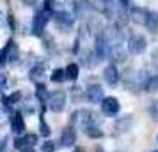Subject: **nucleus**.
Masks as SVG:
<instances>
[{
  "mask_svg": "<svg viewBox=\"0 0 158 152\" xmlns=\"http://www.w3.org/2000/svg\"><path fill=\"white\" fill-rule=\"evenodd\" d=\"M71 126L73 127H82V129H87L91 126H98L96 113H93L91 110H77L71 115Z\"/></svg>",
  "mask_w": 158,
  "mask_h": 152,
  "instance_id": "nucleus-1",
  "label": "nucleus"
},
{
  "mask_svg": "<svg viewBox=\"0 0 158 152\" xmlns=\"http://www.w3.org/2000/svg\"><path fill=\"white\" fill-rule=\"evenodd\" d=\"M101 36L105 37L108 48L123 46V43H124V30H123V27L115 25V23H112V25L105 27V29H103V32H101Z\"/></svg>",
  "mask_w": 158,
  "mask_h": 152,
  "instance_id": "nucleus-2",
  "label": "nucleus"
},
{
  "mask_svg": "<svg viewBox=\"0 0 158 152\" xmlns=\"http://www.w3.org/2000/svg\"><path fill=\"white\" fill-rule=\"evenodd\" d=\"M126 48H128V53H131V55H142L148 48V39L142 34H131L128 37Z\"/></svg>",
  "mask_w": 158,
  "mask_h": 152,
  "instance_id": "nucleus-3",
  "label": "nucleus"
},
{
  "mask_svg": "<svg viewBox=\"0 0 158 152\" xmlns=\"http://www.w3.org/2000/svg\"><path fill=\"white\" fill-rule=\"evenodd\" d=\"M50 13L48 11H44L43 7L37 9L34 18H32V34L34 36H41L43 34V30L46 29V23L50 21Z\"/></svg>",
  "mask_w": 158,
  "mask_h": 152,
  "instance_id": "nucleus-4",
  "label": "nucleus"
},
{
  "mask_svg": "<svg viewBox=\"0 0 158 152\" xmlns=\"http://www.w3.org/2000/svg\"><path fill=\"white\" fill-rule=\"evenodd\" d=\"M75 18L77 16L73 13H68V11H57L53 14V20H55V25L60 32H69L75 25Z\"/></svg>",
  "mask_w": 158,
  "mask_h": 152,
  "instance_id": "nucleus-5",
  "label": "nucleus"
},
{
  "mask_svg": "<svg viewBox=\"0 0 158 152\" xmlns=\"http://www.w3.org/2000/svg\"><path fill=\"white\" fill-rule=\"evenodd\" d=\"M149 9H146V7H131L130 9V21L131 23H135V25H144L146 27V23H148V18H149Z\"/></svg>",
  "mask_w": 158,
  "mask_h": 152,
  "instance_id": "nucleus-6",
  "label": "nucleus"
},
{
  "mask_svg": "<svg viewBox=\"0 0 158 152\" xmlns=\"http://www.w3.org/2000/svg\"><path fill=\"white\" fill-rule=\"evenodd\" d=\"M46 104L53 113H60L66 106V94L64 92H52Z\"/></svg>",
  "mask_w": 158,
  "mask_h": 152,
  "instance_id": "nucleus-7",
  "label": "nucleus"
},
{
  "mask_svg": "<svg viewBox=\"0 0 158 152\" xmlns=\"http://www.w3.org/2000/svg\"><path fill=\"white\" fill-rule=\"evenodd\" d=\"M119 110H121V104H119L117 97H105L101 101V111L105 115H117Z\"/></svg>",
  "mask_w": 158,
  "mask_h": 152,
  "instance_id": "nucleus-8",
  "label": "nucleus"
},
{
  "mask_svg": "<svg viewBox=\"0 0 158 152\" xmlns=\"http://www.w3.org/2000/svg\"><path fill=\"white\" fill-rule=\"evenodd\" d=\"M103 80H105V83H108L110 87H115V85L119 83V71H117L115 64H108L107 67L103 69Z\"/></svg>",
  "mask_w": 158,
  "mask_h": 152,
  "instance_id": "nucleus-9",
  "label": "nucleus"
},
{
  "mask_svg": "<svg viewBox=\"0 0 158 152\" xmlns=\"http://www.w3.org/2000/svg\"><path fill=\"white\" fill-rule=\"evenodd\" d=\"M85 99L89 103H101L105 97H103V87L101 85H89L85 88Z\"/></svg>",
  "mask_w": 158,
  "mask_h": 152,
  "instance_id": "nucleus-10",
  "label": "nucleus"
},
{
  "mask_svg": "<svg viewBox=\"0 0 158 152\" xmlns=\"http://www.w3.org/2000/svg\"><path fill=\"white\" fill-rule=\"evenodd\" d=\"M80 60H82V64L85 65V67H89V69H93L94 65H98V62H100V58H98V55H96V51L94 50H87V48L82 50V53H80Z\"/></svg>",
  "mask_w": 158,
  "mask_h": 152,
  "instance_id": "nucleus-11",
  "label": "nucleus"
},
{
  "mask_svg": "<svg viewBox=\"0 0 158 152\" xmlns=\"http://www.w3.org/2000/svg\"><path fill=\"white\" fill-rule=\"evenodd\" d=\"M37 143V136L36 134H25V136L15 140V147L18 150H27V149H34V145Z\"/></svg>",
  "mask_w": 158,
  "mask_h": 152,
  "instance_id": "nucleus-12",
  "label": "nucleus"
},
{
  "mask_svg": "<svg viewBox=\"0 0 158 152\" xmlns=\"http://www.w3.org/2000/svg\"><path fill=\"white\" fill-rule=\"evenodd\" d=\"M94 51H96V55L100 60H103L105 57H108V44L105 41V37L101 36V32L96 36V44H94Z\"/></svg>",
  "mask_w": 158,
  "mask_h": 152,
  "instance_id": "nucleus-13",
  "label": "nucleus"
},
{
  "mask_svg": "<svg viewBox=\"0 0 158 152\" xmlns=\"http://www.w3.org/2000/svg\"><path fill=\"white\" fill-rule=\"evenodd\" d=\"M108 58L112 60V64H121L126 60V50L123 46H114L108 48Z\"/></svg>",
  "mask_w": 158,
  "mask_h": 152,
  "instance_id": "nucleus-14",
  "label": "nucleus"
},
{
  "mask_svg": "<svg viewBox=\"0 0 158 152\" xmlns=\"http://www.w3.org/2000/svg\"><path fill=\"white\" fill-rule=\"evenodd\" d=\"M11 129L16 134H22L23 131H25V120H23V115L20 111H15L11 115Z\"/></svg>",
  "mask_w": 158,
  "mask_h": 152,
  "instance_id": "nucleus-15",
  "label": "nucleus"
},
{
  "mask_svg": "<svg viewBox=\"0 0 158 152\" xmlns=\"http://www.w3.org/2000/svg\"><path fill=\"white\" fill-rule=\"evenodd\" d=\"M44 76H46V72H44V65H43V64H36L32 69H30V72H29V78L34 81L36 85L43 83Z\"/></svg>",
  "mask_w": 158,
  "mask_h": 152,
  "instance_id": "nucleus-16",
  "label": "nucleus"
},
{
  "mask_svg": "<svg viewBox=\"0 0 158 152\" xmlns=\"http://www.w3.org/2000/svg\"><path fill=\"white\" fill-rule=\"evenodd\" d=\"M75 142H77V134H75L73 127H66L60 134V145L62 147H73Z\"/></svg>",
  "mask_w": 158,
  "mask_h": 152,
  "instance_id": "nucleus-17",
  "label": "nucleus"
},
{
  "mask_svg": "<svg viewBox=\"0 0 158 152\" xmlns=\"http://www.w3.org/2000/svg\"><path fill=\"white\" fill-rule=\"evenodd\" d=\"M131 124H133V117L126 115V117H123V119H119V120L115 122V129H117V133H126V131L131 127Z\"/></svg>",
  "mask_w": 158,
  "mask_h": 152,
  "instance_id": "nucleus-18",
  "label": "nucleus"
},
{
  "mask_svg": "<svg viewBox=\"0 0 158 152\" xmlns=\"http://www.w3.org/2000/svg\"><path fill=\"white\" fill-rule=\"evenodd\" d=\"M148 30H151L153 34L158 32V13L156 11H151L149 13V18H148V23H146Z\"/></svg>",
  "mask_w": 158,
  "mask_h": 152,
  "instance_id": "nucleus-19",
  "label": "nucleus"
},
{
  "mask_svg": "<svg viewBox=\"0 0 158 152\" xmlns=\"http://www.w3.org/2000/svg\"><path fill=\"white\" fill-rule=\"evenodd\" d=\"M48 97H50V94H48V90H46V87H44L43 83L36 85V99L37 101L48 103Z\"/></svg>",
  "mask_w": 158,
  "mask_h": 152,
  "instance_id": "nucleus-20",
  "label": "nucleus"
},
{
  "mask_svg": "<svg viewBox=\"0 0 158 152\" xmlns=\"http://www.w3.org/2000/svg\"><path fill=\"white\" fill-rule=\"evenodd\" d=\"M13 43H15V41H13V39H9L7 43H6V46L0 50V67H2V65H4V64L9 60V51H11V46H13Z\"/></svg>",
  "mask_w": 158,
  "mask_h": 152,
  "instance_id": "nucleus-21",
  "label": "nucleus"
},
{
  "mask_svg": "<svg viewBox=\"0 0 158 152\" xmlns=\"http://www.w3.org/2000/svg\"><path fill=\"white\" fill-rule=\"evenodd\" d=\"M20 99H22V92H13L11 95H4L2 97V103H4V106H13Z\"/></svg>",
  "mask_w": 158,
  "mask_h": 152,
  "instance_id": "nucleus-22",
  "label": "nucleus"
},
{
  "mask_svg": "<svg viewBox=\"0 0 158 152\" xmlns=\"http://www.w3.org/2000/svg\"><path fill=\"white\" fill-rule=\"evenodd\" d=\"M78 65L77 64H69L68 67H66V80H71L75 81L77 78H78Z\"/></svg>",
  "mask_w": 158,
  "mask_h": 152,
  "instance_id": "nucleus-23",
  "label": "nucleus"
},
{
  "mask_svg": "<svg viewBox=\"0 0 158 152\" xmlns=\"http://www.w3.org/2000/svg\"><path fill=\"white\" fill-rule=\"evenodd\" d=\"M144 90H146V92H155V90H158V76L156 74H151L149 78H148Z\"/></svg>",
  "mask_w": 158,
  "mask_h": 152,
  "instance_id": "nucleus-24",
  "label": "nucleus"
},
{
  "mask_svg": "<svg viewBox=\"0 0 158 152\" xmlns=\"http://www.w3.org/2000/svg\"><path fill=\"white\" fill-rule=\"evenodd\" d=\"M69 95H71L73 103H80L82 99H84V95H85V92L82 90V88L78 87V85H75V87L71 88V92H69Z\"/></svg>",
  "mask_w": 158,
  "mask_h": 152,
  "instance_id": "nucleus-25",
  "label": "nucleus"
},
{
  "mask_svg": "<svg viewBox=\"0 0 158 152\" xmlns=\"http://www.w3.org/2000/svg\"><path fill=\"white\" fill-rule=\"evenodd\" d=\"M50 80L55 81V83H62L66 80V69H55V71H52Z\"/></svg>",
  "mask_w": 158,
  "mask_h": 152,
  "instance_id": "nucleus-26",
  "label": "nucleus"
},
{
  "mask_svg": "<svg viewBox=\"0 0 158 152\" xmlns=\"http://www.w3.org/2000/svg\"><path fill=\"white\" fill-rule=\"evenodd\" d=\"M85 131V134L89 138H101L103 136V131L98 127V126H91V127H87V129H84Z\"/></svg>",
  "mask_w": 158,
  "mask_h": 152,
  "instance_id": "nucleus-27",
  "label": "nucleus"
},
{
  "mask_svg": "<svg viewBox=\"0 0 158 152\" xmlns=\"http://www.w3.org/2000/svg\"><path fill=\"white\" fill-rule=\"evenodd\" d=\"M18 58H20V51H18V46H16V43H13V46H11V51H9V62H18Z\"/></svg>",
  "mask_w": 158,
  "mask_h": 152,
  "instance_id": "nucleus-28",
  "label": "nucleus"
},
{
  "mask_svg": "<svg viewBox=\"0 0 158 152\" xmlns=\"http://www.w3.org/2000/svg\"><path fill=\"white\" fill-rule=\"evenodd\" d=\"M39 129H41V134L43 136H50V127H48V124L44 122L43 113H41V119H39Z\"/></svg>",
  "mask_w": 158,
  "mask_h": 152,
  "instance_id": "nucleus-29",
  "label": "nucleus"
},
{
  "mask_svg": "<svg viewBox=\"0 0 158 152\" xmlns=\"http://www.w3.org/2000/svg\"><path fill=\"white\" fill-rule=\"evenodd\" d=\"M149 115H151L153 120H156V122H158V99L149 104Z\"/></svg>",
  "mask_w": 158,
  "mask_h": 152,
  "instance_id": "nucleus-30",
  "label": "nucleus"
},
{
  "mask_svg": "<svg viewBox=\"0 0 158 152\" xmlns=\"http://www.w3.org/2000/svg\"><path fill=\"white\" fill-rule=\"evenodd\" d=\"M55 150V143L53 142H44L41 145V152H53Z\"/></svg>",
  "mask_w": 158,
  "mask_h": 152,
  "instance_id": "nucleus-31",
  "label": "nucleus"
},
{
  "mask_svg": "<svg viewBox=\"0 0 158 152\" xmlns=\"http://www.w3.org/2000/svg\"><path fill=\"white\" fill-rule=\"evenodd\" d=\"M7 25H9V29L13 30V32L16 30V20H15V14H13V13L7 14Z\"/></svg>",
  "mask_w": 158,
  "mask_h": 152,
  "instance_id": "nucleus-32",
  "label": "nucleus"
},
{
  "mask_svg": "<svg viewBox=\"0 0 158 152\" xmlns=\"http://www.w3.org/2000/svg\"><path fill=\"white\" fill-rule=\"evenodd\" d=\"M6 88H7V78L4 72H0V92H4Z\"/></svg>",
  "mask_w": 158,
  "mask_h": 152,
  "instance_id": "nucleus-33",
  "label": "nucleus"
},
{
  "mask_svg": "<svg viewBox=\"0 0 158 152\" xmlns=\"http://www.w3.org/2000/svg\"><path fill=\"white\" fill-rule=\"evenodd\" d=\"M6 120H7V115H6V111H4V110L0 108V126L6 122Z\"/></svg>",
  "mask_w": 158,
  "mask_h": 152,
  "instance_id": "nucleus-34",
  "label": "nucleus"
},
{
  "mask_svg": "<svg viewBox=\"0 0 158 152\" xmlns=\"http://www.w3.org/2000/svg\"><path fill=\"white\" fill-rule=\"evenodd\" d=\"M22 2L25 4V6H29V7H34V6L37 4V0H22Z\"/></svg>",
  "mask_w": 158,
  "mask_h": 152,
  "instance_id": "nucleus-35",
  "label": "nucleus"
},
{
  "mask_svg": "<svg viewBox=\"0 0 158 152\" xmlns=\"http://www.w3.org/2000/svg\"><path fill=\"white\" fill-rule=\"evenodd\" d=\"M117 2H119V4H121V6H123L124 9L128 7V4H130V0H117Z\"/></svg>",
  "mask_w": 158,
  "mask_h": 152,
  "instance_id": "nucleus-36",
  "label": "nucleus"
},
{
  "mask_svg": "<svg viewBox=\"0 0 158 152\" xmlns=\"http://www.w3.org/2000/svg\"><path fill=\"white\" fill-rule=\"evenodd\" d=\"M0 152H6V142L0 143Z\"/></svg>",
  "mask_w": 158,
  "mask_h": 152,
  "instance_id": "nucleus-37",
  "label": "nucleus"
},
{
  "mask_svg": "<svg viewBox=\"0 0 158 152\" xmlns=\"http://www.w3.org/2000/svg\"><path fill=\"white\" fill-rule=\"evenodd\" d=\"M23 152H34V149H27V150H23Z\"/></svg>",
  "mask_w": 158,
  "mask_h": 152,
  "instance_id": "nucleus-38",
  "label": "nucleus"
},
{
  "mask_svg": "<svg viewBox=\"0 0 158 152\" xmlns=\"http://www.w3.org/2000/svg\"><path fill=\"white\" fill-rule=\"evenodd\" d=\"M75 152H84V150H82V149H80V147H78V149H77V150H75Z\"/></svg>",
  "mask_w": 158,
  "mask_h": 152,
  "instance_id": "nucleus-39",
  "label": "nucleus"
},
{
  "mask_svg": "<svg viewBox=\"0 0 158 152\" xmlns=\"http://www.w3.org/2000/svg\"><path fill=\"white\" fill-rule=\"evenodd\" d=\"M96 152H103V149H98V150H96Z\"/></svg>",
  "mask_w": 158,
  "mask_h": 152,
  "instance_id": "nucleus-40",
  "label": "nucleus"
},
{
  "mask_svg": "<svg viewBox=\"0 0 158 152\" xmlns=\"http://www.w3.org/2000/svg\"><path fill=\"white\" fill-rule=\"evenodd\" d=\"M153 152H158V150H153Z\"/></svg>",
  "mask_w": 158,
  "mask_h": 152,
  "instance_id": "nucleus-41",
  "label": "nucleus"
},
{
  "mask_svg": "<svg viewBox=\"0 0 158 152\" xmlns=\"http://www.w3.org/2000/svg\"><path fill=\"white\" fill-rule=\"evenodd\" d=\"M156 142H158V136H156Z\"/></svg>",
  "mask_w": 158,
  "mask_h": 152,
  "instance_id": "nucleus-42",
  "label": "nucleus"
}]
</instances>
